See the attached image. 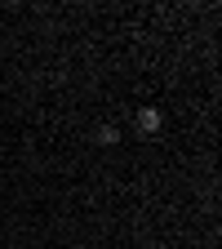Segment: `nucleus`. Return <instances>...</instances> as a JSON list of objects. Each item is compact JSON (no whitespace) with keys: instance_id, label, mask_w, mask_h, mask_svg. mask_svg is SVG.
Instances as JSON below:
<instances>
[{"instance_id":"1","label":"nucleus","mask_w":222,"mask_h":249,"mask_svg":"<svg viewBox=\"0 0 222 249\" xmlns=\"http://www.w3.org/2000/svg\"><path fill=\"white\" fill-rule=\"evenodd\" d=\"M160 124H165L160 107H142V111H138V129H142V134H160Z\"/></svg>"},{"instance_id":"2","label":"nucleus","mask_w":222,"mask_h":249,"mask_svg":"<svg viewBox=\"0 0 222 249\" xmlns=\"http://www.w3.org/2000/svg\"><path fill=\"white\" fill-rule=\"evenodd\" d=\"M93 138H98L102 147H111V142H116L120 134H116V124H102V129H98V134H93Z\"/></svg>"}]
</instances>
